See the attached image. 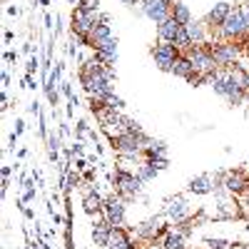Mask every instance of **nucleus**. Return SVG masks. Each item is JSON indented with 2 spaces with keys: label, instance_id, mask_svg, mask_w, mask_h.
Returning <instances> with one entry per match:
<instances>
[{
  "label": "nucleus",
  "instance_id": "obj_1",
  "mask_svg": "<svg viewBox=\"0 0 249 249\" xmlns=\"http://www.w3.org/2000/svg\"><path fill=\"white\" fill-rule=\"evenodd\" d=\"M110 182L115 184V192L127 204L137 202L142 190H144V182L137 177V172H127V170H120V167L110 175Z\"/></svg>",
  "mask_w": 249,
  "mask_h": 249
},
{
  "label": "nucleus",
  "instance_id": "obj_2",
  "mask_svg": "<svg viewBox=\"0 0 249 249\" xmlns=\"http://www.w3.org/2000/svg\"><path fill=\"white\" fill-rule=\"evenodd\" d=\"M172 224L164 222V214H155V217H147L142 219L137 227H130V232L140 239V242H147V244H160L162 237L167 234Z\"/></svg>",
  "mask_w": 249,
  "mask_h": 249
},
{
  "label": "nucleus",
  "instance_id": "obj_3",
  "mask_svg": "<svg viewBox=\"0 0 249 249\" xmlns=\"http://www.w3.org/2000/svg\"><path fill=\"white\" fill-rule=\"evenodd\" d=\"M97 23H110V15L107 13H85L75 5V10L70 15V33L80 35V37H88Z\"/></svg>",
  "mask_w": 249,
  "mask_h": 249
},
{
  "label": "nucleus",
  "instance_id": "obj_4",
  "mask_svg": "<svg viewBox=\"0 0 249 249\" xmlns=\"http://www.w3.org/2000/svg\"><path fill=\"white\" fill-rule=\"evenodd\" d=\"M210 50L217 68H232L242 57V45L232 43V40H214V43H210Z\"/></svg>",
  "mask_w": 249,
  "mask_h": 249
},
{
  "label": "nucleus",
  "instance_id": "obj_5",
  "mask_svg": "<svg viewBox=\"0 0 249 249\" xmlns=\"http://www.w3.org/2000/svg\"><path fill=\"white\" fill-rule=\"evenodd\" d=\"M102 217H105L112 227H124V219H127V202H124L117 192L107 195L105 202H102Z\"/></svg>",
  "mask_w": 249,
  "mask_h": 249
},
{
  "label": "nucleus",
  "instance_id": "obj_6",
  "mask_svg": "<svg viewBox=\"0 0 249 249\" xmlns=\"http://www.w3.org/2000/svg\"><path fill=\"white\" fill-rule=\"evenodd\" d=\"M184 55L192 60L195 72H197V75H204V77H207V82H210V75L217 70V62H214V57H212L210 45H195L190 53H184Z\"/></svg>",
  "mask_w": 249,
  "mask_h": 249
},
{
  "label": "nucleus",
  "instance_id": "obj_7",
  "mask_svg": "<svg viewBox=\"0 0 249 249\" xmlns=\"http://www.w3.org/2000/svg\"><path fill=\"white\" fill-rule=\"evenodd\" d=\"M162 214H164V219H167V222L179 224V222H184L187 217H192V210H190V202H187L182 195H175V197L164 199Z\"/></svg>",
  "mask_w": 249,
  "mask_h": 249
},
{
  "label": "nucleus",
  "instance_id": "obj_8",
  "mask_svg": "<svg viewBox=\"0 0 249 249\" xmlns=\"http://www.w3.org/2000/svg\"><path fill=\"white\" fill-rule=\"evenodd\" d=\"M222 187H224V190L230 192V195H234V197L244 195V192L249 190V170L237 167V170L222 172Z\"/></svg>",
  "mask_w": 249,
  "mask_h": 249
},
{
  "label": "nucleus",
  "instance_id": "obj_9",
  "mask_svg": "<svg viewBox=\"0 0 249 249\" xmlns=\"http://www.w3.org/2000/svg\"><path fill=\"white\" fill-rule=\"evenodd\" d=\"M140 13L147 20H152L155 25H160L162 20H167L172 15V0H142Z\"/></svg>",
  "mask_w": 249,
  "mask_h": 249
},
{
  "label": "nucleus",
  "instance_id": "obj_10",
  "mask_svg": "<svg viewBox=\"0 0 249 249\" xmlns=\"http://www.w3.org/2000/svg\"><path fill=\"white\" fill-rule=\"evenodd\" d=\"M150 55H152L155 65H157L162 72H172L175 60L179 57V50H177L172 43H160V40H157V45H152Z\"/></svg>",
  "mask_w": 249,
  "mask_h": 249
},
{
  "label": "nucleus",
  "instance_id": "obj_11",
  "mask_svg": "<svg viewBox=\"0 0 249 249\" xmlns=\"http://www.w3.org/2000/svg\"><path fill=\"white\" fill-rule=\"evenodd\" d=\"M92 57L97 62H102L105 68L115 70V62H117V37H110V40H105V43H100L92 50Z\"/></svg>",
  "mask_w": 249,
  "mask_h": 249
},
{
  "label": "nucleus",
  "instance_id": "obj_12",
  "mask_svg": "<svg viewBox=\"0 0 249 249\" xmlns=\"http://www.w3.org/2000/svg\"><path fill=\"white\" fill-rule=\"evenodd\" d=\"M232 8H234L232 3H227V0H219V3H214V5L210 8V13L204 15V23L210 25L212 30H219L222 23L227 20V15L232 13Z\"/></svg>",
  "mask_w": 249,
  "mask_h": 249
},
{
  "label": "nucleus",
  "instance_id": "obj_13",
  "mask_svg": "<svg viewBox=\"0 0 249 249\" xmlns=\"http://www.w3.org/2000/svg\"><path fill=\"white\" fill-rule=\"evenodd\" d=\"M112 230H115V227H112L105 217H102V214H97V217H95V222H92V242H95V247L107 249Z\"/></svg>",
  "mask_w": 249,
  "mask_h": 249
},
{
  "label": "nucleus",
  "instance_id": "obj_14",
  "mask_svg": "<svg viewBox=\"0 0 249 249\" xmlns=\"http://www.w3.org/2000/svg\"><path fill=\"white\" fill-rule=\"evenodd\" d=\"M184 30L190 33V37H192V43L195 45H210L212 43V28L204 23V20H192L190 25H184Z\"/></svg>",
  "mask_w": 249,
  "mask_h": 249
},
{
  "label": "nucleus",
  "instance_id": "obj_15",
  "mask_svg": "<svg viewBox=\"0 0 249 249\" xmlns=\"http://www.w3.org/2000/svg\"><path fill=\"white\" fill-rule=\"evenodd\" d=\"M107 249H137V244L132 239V232L127 230V227H115L112 234H110Z\"/></svg>",
  "mask_w": 249,
  "mask_h": 249
},
{
  "label": "nucleus",
  "instance_id": "obj_16",
  "mask_svg": "<svg viewBox=\"0 0 249 249\" xmlns=\"http://www.w3.org/2000/svg\"><path fill=\"white\" fill-rule=\"evenodd\" d=\"M187 192L190 195H212L214 192V175L204 172V175L192 177L190 184H187Z\"/></svg>",
  "mask_w": 249,
  "mask_h": 249
},
{
  "label": "nucleus",
  "instance_id": "obj_17",
  "mask_svg": "<svg viewBox=\"0 0 249 249\" xmlns=\"http://www.w3.org/2000/svg\"><path fill=\"white\" fill-rule=\"evenodd\" d=\"M182 28H184V25H179L177 20L170 15L167 20H162V23L157 25V40H160V43H172V45H175V37L179 35Z\"/></svg>",
  "mask_w": 249,
  "mask_h": 249
},
{
  "label": "nucleus",
  "instance_id": "obj_18",
  "mask_svg": "<svg viewBox=\"0 0 249 249\" xmlns=\"http://www.w3.org/2000/svg\"><path fill=\"white\" fill-rule=\"evenodd\" d=\"M160 249H187V234L179 232L177 227H170L160 242Z\"/></svg>",
  "mask_w": 249,
  "mask_h": 249
},
{
  "label": "nucleus",
  "instance_id": "obj_19",
  "mask_svg": "<svg viewBox=\"0 0 249 249\" xmlns=\"http://www.w3.org/2000/svg\"><path fill=\"white\" fill-rule=\"evenodd\" d=\"M172 75H175V77H182V80H187V82H192V80L197 77L192 60L187 57V55H179V57L175 60V65H172Z\"/></svg>",
  "mask_w": 249,
  "mask_h": 249
},
{
  "label": "nucleus",
  "instance_id": "obj_20",
  "mask_svg": "<svg viewBox=\"0 0 249 249\" xmlns=\"http://www.w3.org/2000/svg\"><path fill=\"white\" fill-rule=\"evenodd\" d=\"M110 37H115L112 35V25L110 23H97L95 28H92V33L88 35V48H97L100 43H105V40H110Z\"/></svg>",
  "mask_w": 249,
  "mask_h": 249
},
{
  "label": "nucleus",
  "instance_id": "obj_21",
  "mask_svg": "<svg viewBox=\"0 0 249 249\" xmlns=\"http://www.w3.org/2000/svg\"><path fill=\"white\" fill-rule=\"evenodd\" d=\"M172 18L177 20V23L179 25H190L192 23V10H190V5H184L182 3V0H175V3H172Z\"/></svg>",
  "mask_w": 249,
  "mask_h": 249
},
{
  "label": "nucleus",
  "instance_id": "obj_22",
  "mask_svg": "<svg viewBox=\"0 0 249 249\" xmlns=\"http://www.w3.org/2000/svg\"><path fill=\"white\" fill-rule=\"evenodd\" d=\"M157 175H160V170H157L155 160H142V162H140V167H137V177H140L144 184H147V182H152Z\"/></svg>",
  "mask_w": 249,
  "mask_h": 249
},
{
  "label": "nucleus",
  "instance_id": "obj_23",
  "mask_svg": "<svg viewBox=\"0 0 249 249\" xmlns=\"http://www.w3.org/2000/svg\"><path fill=\"white\" fill-rule=\"evenodd\" d=\"M160 157H167V142L152 140V144L144 150V160H160Z\"/></svg>",
  "mask_w": 249,
  "mask_h": 249
},
{
  "label": "nucleus",
  "instance_id": "obj_24",
  "mask_svg": "<svg viewBox=\"0 0 249 249\" xmlns=\"http://www.w3.org/2000/svg\"><path fill=\"white\" fill-rule=\"evenodd\" d=\"M175 48L179 50V55H184V53H190L192 48H195V43H192V37H190V33H187L184 28L179 30V35L175 37Z\"/></svg>",
  "mask_w": 249,
  "mask_h": 249
},
{
  "label": "nucleus",
  "instance_id": "obj_25",
  "mask_svg": "<svg viewBox=\"0 0 249 249\" xmlns=\"http://www.w3.org/2000/svg\"><path fill=\"white\" fill-rule=\"evenodd\" d=\"M207 249H234L232 242H227V239H219V237H207L204 239Z\"/></svg>",
  "mask_w": 249,
  "mask_h": 249
},
{
  "label": "nucleus",
  "instance_id": "obj_26",
  "mask_svg": "<svg viewBox=\"0 0 249 249\" xmlns=\"http://www.w3.org/2000/svg\"><path fill=\"white\" fill-rule=\"evenodd\" d=\"M77 8L85 13H100V0H77Z\"/></svg>",
  "mask_w": 249,
  "mask_h": 249
},
{
  "label": "nucleus",
  "instance_id": "obj_27",
  "mask_svg": "<svg viewBox=\"0 0 249 249\" xmlns=\"http://www.w3.org/2000/svg\"><path fill=\"white\" fill-rule=\"evenodd\" d=\"M105 105H107V107H112V110H120V112H122V110H124V100H122V97H117V95L112 92V95L105 100Z\"/></svg>",
  "mask_w": 249,
  "mask_h": 249
},
{
  "label": "nucleus",
  "instance_id": "obj_28",
  "mask_svg": "<svg viewBox=\"0 0 249 249\" xmlns=\"http://www.w3.org/2000/svg\"><path fill=\"white\" fill-rule=\"evenodd\" d=\"M237 202H239L242 217H247V219H249V190H247L244 195H239V197H237Z\"/></svg>",
  "mask_w": 249,
  "mask_h": 249
},
{
  "label": "nucleus",
  "instance_id": "obj_29",
  "mask_svg": "<svg viewBox=\"0 0 249 249\" xmlns=\"http://www.w3.org/2000/svg\"><path fill=\"white\" fill-rule=\"evenodd\" d=\"M37 68H40V60H37V55H30L28 65H25V75H35V72H37Z\"/></svg>",
  "mask_w": 249,
  "mask_h": 249
},
{
  "label": "nucleus",
  "instance_id": "obj_30",
  "mask_svg": "<svg viewBox=\"0 0 249 249\" xmlns=\"http://www.w3.org/2000/svg\"><path fill=\"white\" fill-rule=\"evenodd\" d=\"M60 95H65L68 100H72V97H75V92H72V82L62 80V82H60Z\"/></svg>",
  "mask_w": 249,
  "mask_h": 249
},
{
  "label": "nucleus",
  "instance_id": "obj_31",
  "mask_svg": "<svg viewBox=\"0 0 249 249\" xmlns=\"http://www.w3.org/2000/svg\"><path fill=\"white\" fill-rule=\"evenodd\" d=\"M3 62H5V65H13V62H18V50H5Z\"/></svg>",
  "mask_w": 249,
  "mask_h": 249
},
{
  "label": "nucleus",
  "instance_id": "obj_32",
  "mask_svg": "<svg viewBox=\"0 0 249 249\" xmlns=\"http://www.w3.org/2000/svg\"><path fill=\"white\" fill-rule=\"evenodd\" d=\"M75 170H77V172H85V170H90L88 160H85V157H77V160H75Z\"/></svg>",
  "mask_w": 249,
  "mask_h": 249
},
{
  "label": "nucleus",
  "instance_id": "obj_33",
  "mask_svg": "<svg viewBox=\"0 0 249 249\" xmlns=\"http://www.w3.org/2000/svg\"><path fill=\"white\" fill-rule=\"evenodd\" d=\"M239 8H242V15H244V25H247V33H249V0H247V3H239Z\"/></svg>",
  "mask_w": 249,
  "mask_h": 249
},
{
  "label": "nucleus",
  "instance_id": "obj_34",
  "mask_svg": "<svg viewBox=\"0 0 249 249\" xmlns=\"http://www.w3.org/2000/svg\"><path fill=\"white\" fill-rule=\"evenodd\" d=\"M13 132H15L18 137L25 132V120H23V117H18V120H15V130H13Z\"/></svg>",
  "mask_w": 249,
  "mask_h": 249
},
{
  "label": "nucleus",
  "instance_id": "obj_35",
  "mask_svg": "<svg viewBox=\"0 0 249 249\" xmlns=\"http://www.w3.org/2000/svg\"><path fill=\"white\" fill-rule=\"evenodd\" d=\"M23 88H28V90H35L37 85H35V75H25L23 77Z\"/></svg>",
  "mask_w": 249,
  "mask_h": 249
},
{
  "label": "nucleus",
  "instance_id": "obj_36",
  "mask_svg": "<svg viewBox=\"0 0 249 249\" xmlns=\"http://www.w3.org/2000/svg\"><path fill=\"white\" fill-rule=\"evenodd\" d=\"M35 197H37V190L33 187V190H25V195H23V202L28 204V202H35Z\"/></svg>",
  "mask_w": 249,
  "mask_h": 249
},
{
  "label": "nucleus",
  "instance_id": "obj_37",
  "mask_svg": "<svg viewBox=\"0 0 249 249\" xmlns=\"http://www.w3.org/2000/svg\"><path fill=\"white\" fill-rule=\"evenodd\" d=\"M70 150H72V155H77V157H82V152H85V144H82V142L77 140V142L72 144V147H70Z\"/></svg>",
  "mask_w": 249,
  "mask_h": 249
},
{
  "label": "nucleus",
  "instance_id": "obj_38",
  "mask_svg": "<svg viewBox=\"0 0 249 249\" xmlns=\"http://www.w3.org/2000/svg\"><path fill=\"white\" fill-rule=\"evenodd\" d=\"M155 164H157V170L162 172V170L170 167V160H167V157H160V160H155Z\"/></svg>",
  "mask_w": 249,
  "mask_h": 249
},
{
  "label": "nucleus",
  "instance_id": "obj_39",
  "mask_svg": "<svg viewBox=\"0 0 249 249\" xmlns=\"http://www.w3.org/2000/svg\"><path fill=\"white\" fill-rule=\"evenodd\" d=\"M82 135H88V122L85 120L77 122V137H82Z\"/></svg>",
  "mask_w": 249,
  "mask_h": 249
},
{
  "label": "nucleus",
  "instance_id": "obj_40",
  "mask_svg": "<svg viewBox=\"0 0 249 249\" xmlns=\"http://www.w3.org/2000/svg\"><path fill=\"white\" fill-rule=\"evenodd\" d=\"M95 177H97V172H95V170H85V175H82V179L90 182V184L95 182Z\"/></svg>",
  "mask_w": 249,
  "mask_h": 249
},
{
  "label": "nucleus",
  "instance_id": "obj_41",
  "mask_svg": "<svg viewBox=\"0 0 249 249\" xmlns=\"http://www.w3.org/2000/svg\"><path fill=\"white\" fill-rule=\"evenodd\" d=\"M43 23H45V28H48V30H53V15H50V13H45V15H43Z\"/></svg>",
  "mask_w": 249,
  "mask_h": 249
},
{
  "label": "nucleus",
  "instance_id": "obj_42",
  "mask_svg": "<svg viewBox=\"0 0 249 249\" xmlns=\"http://www.w3.org/2000/svg\"><path fill=\"white\" fill-rule=\"evenodd\" d=\"M13 175V164H3V179H10Z\"/></svg>",
  "mask_w": 249,
  "mask_h": 249
},
{
  "label": "nucleus",
  "instance_id": "obj_43",
  "mask_svg": "<svg viewBox=\"0 0 249 249\" xmlns=\"http://www.w3.org/2000/svg\"><path fill=\"white\" fill-rule=\"evenodd\" d=\"M28 110H30V115H40V105H37V102L33 100L30 102V105H28Z\"/></svg>",
  "mask_w": 249,
  "mask_h": 249
},
{
  "label": "nucleus",
  "instance_id": "obj_44",
  "mask_svg": "<svg viewBox=\"0 0 249 249\" xmlns=\"http://www.w3.org/2000/svg\"><path fill=\"white\" fill-rule=\"evenodd\" d=\"M23 217H25V219H30V222H33V219H35V212H33V210H30V207H23Z\"/></svg>",
  "mask_w": 249,
  "mask_h": 249
},
{
  "label": "nucleus",
  "instance_id": "obj_45",
  "mask_svg": "<svg viewBox=\"0 0 249 249\" xmlns=\"http://www.w3.org/2000/svg\"><path fill=\"white\" fill-rule=\"evenodd\" d=\"M3 88H5V90L10 88V72H8V70H3Z\"/></svg>",
  "mask_w": 249,
  "mask_h": 249
},
{
  "label": "nucleus",
  "instance_id": "obj_46",
  "mask_svg": "<svg viewBox=\"0 0 249 249\" xmlns=\"http://www.w3.org/2000/svg\"><path fill=\"white\" fill-rule=\"evenodd\" d=\"M120 3H122V5H130V8H135V5L140 8V3H142V0H120Z\"/></svg>",
  "mask_w": 249,
  "mask_h": 249
},
{
  "label": "nucleus",
  "instance_id": "obj_47",
  "mask_svg": "<svg viewBox=\"0 0 249 249\" xmlns=\"http://www.w3.org/2000/svg\"><path fill=\"white\" fill-rule=\"evenodd\" d=\"M13 37H15V35H13V30H5V35H3V40H5V45H10V43H13Z\"/></svg>",
  "mask_w": 249,
  "mask_h": 249
},
{
  "label": "nucleus",
  "instance_id": "obj_48",
  "mask_svg": "<svg viewBox=\"0 0 249 249\" xmlns=\"http://www.w3.org/2000/svg\"><path fill=\"white\" fill-rule=\"evenodd\" d=\"M23 157H28V150L20 147V150H18V160H23Z\"/></svg>",
  "mask_w": 249,
  "mask_h": 249
},
{
  "label": "nucleus",
  "instance_id": "obj_49",
  "mask_svg": "<svg viewBox=\"0 0 249 249\" xmlns=\"http://www.w3.org/2000/svg\"><path fill=\"white\" fill-rule=\"evenodd\" d=\"M242 249H249V244H244V247H242Z\"/></svg>",
  "mask_w": 249,
  "mask_h": 249
},
{
  "label": "nucleus",
  "instance_id": "obj_50",
  "mask_svg": "<svg viewBox=\"0 0 249 249\" xmlns=\"http://www.w3.org/2000/svg\"><path fill=\"white\" fill-rule=\"evenodd\" d=\"M68 3H75V0H68Z\"/></svg>",
  "mask_w": 249,
  "mask_h": 249
},
{
  "label": "nucleus",
  "instance_id": "obj_51",
  "mask_svg": "<svg viewBox=\"0 0 249 249\" xmlns=\"http://www.w3.org/2000/svg\"><path fill=\"white\" fill-rule=\"evenodd\" d=\"M137 249H140V247H137Z\"/></svg>",
  "mask_w": 249,
  "mask_h": 249
}]
</instances>
